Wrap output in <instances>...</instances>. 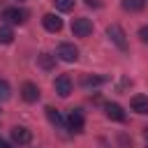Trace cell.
Returning a JSON list of instances; mask_svg holds the SVG:
<instances>
[{"label":"cell","instance_id":"6da1fadb","mask_svg":"<svg viewBox=\"0 0 148 148\" xmlns=\"http://www.w3.org/2000/svg\"><path fill=\"white\" fill-rule=\"evenodd\" d=\"M106 35H109V39H111L120 51H127V35H125V30H123L118 23L109 25V28H106Z\"/></svg>","mask_w":148,"mask_h":148},{"label":"cell","instance_id":"7a4b0ae2","mask_svg":"<svg viewBox=\"0 0 148 148\" xmlns=\"http://www.w3.org/2000/svg\"><path fill=\"white\" fill-rule=\"evenodd\" d=\"M2 18H5L7 23H12V25H21V23H25L28 12H25V9H18V7H7V9L2 12Z\"/></svg>","mask_w":148,"mask_h":148},{"label":"cell","instance_id":"3957f363","mask_svg":"<svg viewBox=\"0 0 148 148\" xmlns=\"http://www.w3.org/2000/svg\"><path fill=\"white\" fill-rule=\"evenodd\" d=\"M92 32V21L81 16V18H74L72 21V35L74 37H88Z\"/></svg>","mask_w":148,"mask_h":148},{"label":"cell","instance_id":"277c9868","mask_svg":"<svg viewBox=\"0 0 148 148\" xmlns=\"http://www.w3.org/2000/svg\"><path fill=\"white\" fill-rule=\"evenodd\" d=\"M56 56H58L60 60H65V62H74V60L79 58V49H76L74 44H69V42H60Z\"/></svg>","mask_w":148,"mask_h":148},{"label":"cell","instance_id":"5b68a950","mask_svg":"<svg viewBox=\"0 0 148 148\" xmlns=\"http://www.w3.org/2000/svg\"><path fill=\"white\" fill-rule=\"evenodd\" d=\"M67 127H69L72 132H76V134H81V132H83L86 120H83L81 109H72V111H69V116H67Z\"/></svg>","mask_w":148,"mask_h":148},{"label":"cell","instance_id":"8992f818","mask_svg":"<svg viewBox=\"0 0 148 148\" xmlns=\"http://www.w3.org/2000/svg\"><path fill=\"white\" fill-rule=\"evenodd\" d=\"M53 88H56V92H58L60 97H69V95H72V79H69L67 74H60V76H56Z\"/></svg>","mask_w":148,"mask_h":148},{"label":"cell","instance_id":"52a82bcc","mask_svg":"<svg viewBox=\"0 0 148 148\" xmlns=\"http://www.w3.org/2000/svg\"><path fill=\"white\" fill-rule=\"evenodd\" d=\"M12 139L18 146H28L32 141V132L28 127H23V125H16V127H12Z\"/></svg>","mask_w":148,"mask_h":148},{"label":"cell","instance_id":"ba28073f","mask_svg":"<svg viewBox=\"0 0 148 148\" xmlns=\"http://www.w3.org/2000/svg\"><path fill=\"white\" fill-rule=\"evenodd\" d=\"M104 113H106V118H109V120L125 123V111H123V106H120V104H116V102H109V104L104 106Z\"/></svg>","mask_w":148,"mask_h":148},{"label":"cell","instance_id":"9c48e42d","mask_svg":"<svg viewBox=\"0 0 148 148\" xmlns=\"http://www.w3.org/2000/svg\"><path fill=\"white\" fill-rule=\"evenodd\" d=\"M42 25H44L49 32H60V30H62V18L56 16V14H44V16H42Z\"/></svg>","mask_w":148,"mask_h":148},{"label":"cell","instance_id":"30bf717a","mask_svg":"<svg viewBox=\"0 0 148 148\" xmlns=\"http://www.w3.org/2000/svg\"><path fill=\"white\" fill-rule=\"evenodd\" d=\"M21 97H23L28 104H32V102H37V99H39V88H37L35 83L25 81V83L21 86Z\"/></svg>","mask_w":148,"mask_h":148},{"label":"cell","instance_id":"8fae6325","mask_svg":"<svg viewBox=\"0 0 148 148\" xmlns=\"http://www.w3.org/2000/svg\"><path fill=\"white\" fill-rule=\"evenodd\" d=\"M130 106H132V111H136V113H148V95H134L132 99H130Z\"/></svg>","mask_w":148,"mask_h":148},{"label":"cell","instance_id":"7c38bea8","mask_svg":"<svg viewBox=\"0 0 148 148\" xmlns=\"http://www.w3.org/2000/svg\"><path fill=\"white\" fill-rule=\"evenodd\" d=\"M37 65H39L42 69L51 72V69L56 67V56H51V53H39V56H37Z\"/></svg>","mask_w":148,"mask_h":148},{"label":"cell","instance_id":"4fadbf2b","mask_svg":"<svg viewBox=\"0 0 148 148\" xmlns=\"http://www.w3.org/2000/svg\"><path fill=\"white\" fill-rule=\"evenodd\" d=\"M102 83H106V76H92V74H86V76L81 79V86H83V88H92V86H102Z\"/></svg>","mask_w":148,"mask_h":148},{"label":"cell","instance_id":"5bb4252c","mask_svg":"<svg viewBox=\"0 0 148 148\" xmlns=\"http://www.w3.org/2000/svg\"><path fill=\"white\" fill-rule=\"evenodd\" d=\"M120 5H123L125 12H141L143 5H146V0H123Z\"/></svg>","mask_w":148,"mask_h":148},{"label":"cell","instance_id":"9a60e30c","mask_svg":"<svg viewBox=\"0 0 148 148\" xmlns=\"http://www.w3.org/2000/svg\"><path fill=\"white\" fill-rule=\"evenodd\" d=\"M44 111H46V118H49V120H51L56 127H62V125H65V123H62V116H60V113H58L53 106H46Z\"/></svg>","mask_w":148,"mask_h":148},{"label":"cell","instance_id":"2e32d148","mask_svg":"<svg viewBox=\"0 0 148 148\" xmlns=\"http://www.w3.org/2000/svg\"><path fill=\"white\" fill-rule=\"evenodd\" d=\"M14 42V30L9 25H0V44H12Z\"/></svg>","mask_w":148,"mask_h":148},{"label":"cell","instance_id":"e0dca14e","mask_svg":"<svg viewBox=\"0 0 148 148\" xmlns=\"http://www.w3.org/2000/svg\"><path fill=\"white\" fill-rule=\"evenodd\" d=\"M9 97H12V88L5 79H0V102H7Z\"/></svg>","mask_w":148,"mask_h":148},{"label":"cell","instance_id":"ac0fdd59","mask_svg":"<svg viewBox=\"0 0 148 148\" xmlns=\"http://www.w3.org/2000/svg\"><path fill=\"white\" fill-rule=\"evenodd\" d=\"M53 5L60 12H72L74 9V0H53Z\"/></svg>","mask_w":148,"mask_h":148},{"label":"cell","instance_id":"d6986e66","mask_svg":"<svg viewBox=\"0 0 148 148\" xmlns=\"http://www.w3.org/2000/svg\"><path fill=\"white\" fill-rule=\"evenodd\" d=\"M116 139H118V146H120V148H132V139H130L125 132H118Z\"/></svg>","mask_w":148,"mask_h":148},{"label":"cell","instance_id":"ffe728a7","mask_svg":"<svg viewBox=\"0 0 148 148\" xmlns=\"http://www.w3.org/2000/svg\"><path fill=\"white\" fill-rule=\"evenodd\" d=\"M139 37H141V42L148 44V25H141V28H139Z\"/></svg>","mask_w":148,"mask_h":148},{"label":"cell","instance_id":"44dd1931","mask_svg":"<svg viewBox=\"0 0 148 148\" xmlns=\"http://www.w3.org/2000/svg\"><path fill=\"white\" fill-rule=\"evenodd\" d=\"M86 5H88V7H99V2H97V0H86Z\"/></svg>","mask_w":148,"mask_h":148},{"label":"cell","instance_id":"7402d4cb","mask_svg":"<svg viewBox=\"0 0 148 148\" xmlns=\"http://www.w3.org/2000/svg\"><path fill=\"white\" fill-rule=\"evenodd\" d=\"M0 148H12V146H9L7 141H0Z\"/></svg>","mask_w":148,"mask_h":148},{"label":"cell","instance_id":"603a6c76","mask_svg":"<svg viewBox=\"0 0 148 148\" xmlns=\"http://www.w3.org/2000/svg\"><path fill=\"white\" fill-rule=\"evenodd\" d=\"M143 136H146V139H148V127H143Z\"/></svg>","mask_w":148,"mask_h":148},{"label":"cell","instance_id":"cb8c5ba5","mask_svg":"<svg viewBox=\"0 0 148 148\" xmlns=\"http://www.w3.org/2000/svg\"><path fill=\"white\" fill-rule=\"evenodd\" d=\"M18 2H23V0H18Z\"/></svg>","mask_w":148,"mask_h":148}]
</instances>
